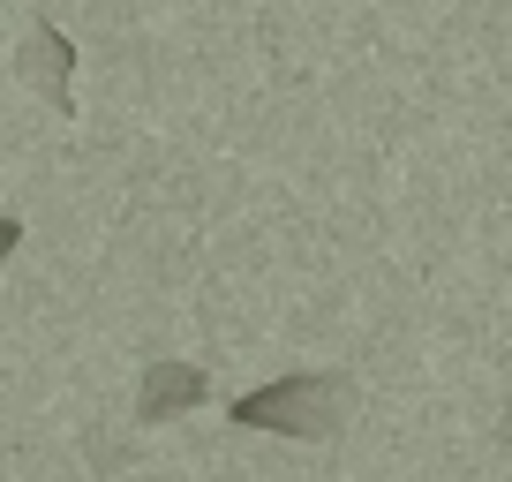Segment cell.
<instances>
[{
	"instance_id": "obj_3",
	"label": "cell",
	"mask_w": 512,
	"mask_h": 482,
	"mask_svg": "<svg viewBox=\"0 0 512 482\" xmlns=\"http://www.w3.org/2000/svg\"><path fill=\"white\" fill-rule=\"evenodd\" d=\"M211 400V377L196 362H144V385H136V422H166L189 415V407Z\"/></svg>"
},
{
	"instance_id": "obj_1",
	"label": "cell",
	"mask_w": 512,
	"mask_h": 482,
	"mask_svg": "<svg viewBox=\"0 0 512 482\" xmlns=\"http://www.w3.org/2000/svg\"><path fill=\"white\" fill-rule=\"evenodd\" d=\"M354 407V377L347 370H287L272 385L226 400V422L241 430H279V437H332Z\"/></svg>"
},
{
	"instance_id": "obj_4",
	"label": "cell",
	"mask_w": 512,
	"mask_h": 482,
	"mask_svg": "<svg viewBox=\"0 0 512 482\" xmlns=\"http://www.w3.org/2000/svg\"><path fill=\"white\" fill-rule=\"evenodd\" d=\"M16 241H23V219H8V211H0V257H16Z\"/></svg>"
},
{
	"instance_id": "obj_2",
	"label": "cell",
	"mask_w": 512,
	"mask_h": 482,
	"mask_svg": "<svg viewBox=\"0 0 512 482\" xmlns=\"http://www.w3.org/2000/svg\"><path fill=\"white\" fill-rule=\"evenodd\" d=\"M16 68H23V83H31V91H46L53 113H76V46H68L61 23L38 16L31 38H23V53H16Z\"/></svg>"
}]
</instances>
